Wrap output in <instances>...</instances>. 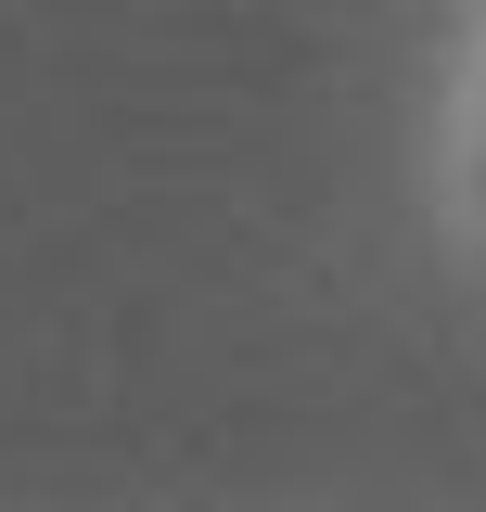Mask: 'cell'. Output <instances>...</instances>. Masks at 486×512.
Wrapping results in <instances>:
<instances>
[]
</instances>
